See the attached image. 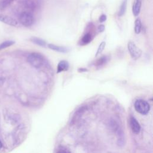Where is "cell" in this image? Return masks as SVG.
Listing matches in <instances>:
<instances>
[{
    "label": "cell",
    "mask_w": 153,
    "mask_h": 153,
    "mask_svg": "<svg viewBox=\"0 0 153 153\" xmlns=\"http://www.w3.org/2000/svg\"><path fill=\"white\" fill-rule=\"evenodd\" d=\"M27 62L34 68H40L45 62L44 57L38 53H32L27 57Z\"/></svg>",
    "instance_id": "1"
},
{
    "label": "cell",
    "mask_w": 153,
    "mask_h": 153,
    "mask_svg": "<svg viewBox=\"0 0 153 153\" xmlns=\"http://www.w3.org/2000/svg\"><path fill=\"white\" fill-rule=\"evenodd\" d=\"M134 108L138 113L145 115L149 111L150 106L146 101L142 99H138L134 103Z\"/></svg>",
    "instance_id": "2"
},
{
    "label": "cell",
    "mask_w": 153,
    "mask_h": 153,
    "mask_svg": "<svg viewBox=\"0 0 153 153\" xmlns=\"http://www.w3.org/2000/svg\"><path fill=\"white\" fill-rule=\"evenodd\" d=\"M34 17L29 12L25 11L21 13L19 17L20 22L25 26H30L34 23Z\"/></svg>",
    "instance_id": "3"
},
{
    "label": "cell",
    "mask_w": 153,
    "mask_h": 153,
    "mask_svg": "<svg viewBox=\"0 0 153 153\" xmlns=\"http://www.w3.org/2000/svg\"><path fill=\"white\" fill-rule=\"evenodd\" d=\"M127 47L130 56L133 59L137 60L141 56L142 54V50L139 48L133 42L129 41Z\"/></svg>",
    "instance_id": "4"
},
{
    "label": "cell",
    "mask_w": 153,
    "mask_h": 153,
    "mask_svg": "<svg viewBox=\"0 0 153 153\" xmlns=\"http://www.w3.org/2000/svg\"><path fill=\"white\" fill-rule=\"evenodd\" d=\"M0 21L13 26H16L18 25V22L16 19L1 14H0Z\"/></svg>",
    "instance_id": "5"
},
{
    "label": "cell",
    "mask_w": 153,
    "mask_h": 153,
    "mask_svg": "<svg viewBox=\"0 0 153 153\" xmlns=\"http://www.w3.org/2000/svg\"><path fill=\"white\" fill-rule=\"evenodd\" d=\"M130 126L132 131L135 134H138L140 130V126L138 121L133 117L130 118Z\"/></svg>",
    "instance_id": "6"
},
{
    "label": "cell",
    "mask_w": 153,
    "mask_h": 153,
    "mask_svg": "<svg viewBox=\"0 0 153 153\" xmlns=\"http://www.w3.org/2000/svg\"><path fill=\"white\" fill-rule=\"evenodd\" d=\"M69 67V63L66 60H61L57 65V72L60 73L63 71H68Z\"/></svg>",
    "instance_id": "7"
},
{
    "label": "cell",
    "mask_w": 153,
    "mask_h": 153,
    "mask_svg": "<svg viewBox=\"0 0 153 153\" xmlns=\"http://www.w3.org/2000/svg\"><path fill=\"white\" fill-rule=\"evenodd\" d=\"M142 5V0H135L133 5L132 11L134 16H138L140 13Z\"/></svg>",
    "instance_id": "8"
},
{
    "label": "cell",
    "mask_w": 153,
    "mask_h": 153,
    "mask_svg": "<svg viewBox=\"0 0 153 153\" xmlns=\"http://www.w3.org/2000/svg\"><path fill=\"white\" fill-rule=\"evenodd\" d=\"M48 47L49 48L57 51V52H60V53H66L68 52V48L66 47H62V46H58L54 44H49L48 45Z\"/></svg>",
    "instance_id": "9"
},
{
    "label": "cell",
    "mask_w": 153,
    "mask_h": 153,
    "mask_svg": "<svg viewBox=\"0 0 153 153\" xmlns=\"http://www.w3.org/2000/svg\"><path fill=\"white\" fill-rule=\"evenodd\" d=\"M30 41L33 42L34 44H36V45H38L39 46H41V47H45V45H46V42L44 40L41 39V38H36V37H32L31 39H30Z\"/></svg>",
    "instance_id": "10"
},
{
    "label": "cell",
    "mask_w": 153,
    "mask_h": 153,
    "mask_svg": "<svg viewBox=\"0 0 153 153\" xmlns=\"http://www.w3.org/2000/svg\"><path fill=\"white\" fill-rule=\"evenodd\" d=\"M92 39V36L90 33H85L81 39L82 44H87L91 42Z\"/></svg>",
    "instance_id": "11"
},
{
    "label": "cell",
    "mask_w": 153,
    "mask_h": 153,
    "mask_svg": "<svg viewBox=\"0 0 153 153\" xmlns=\"http://www.w3.org/2000/svg\"><path fill=\"white\" fill-rule=\"evenodd\" d=\"M108 60V58L107 56H102L100 58H99L95 63V65L96 66H101L104 65H105Z\"/></svg>",
    "instance_id": "12"
},
{
    "label": "cell",
    "mask_w": 153,
    "mask_h": 153,
    "mask_svg": "<svg viewBox=\"0 0 153 153\" xmlns=\"http://www.w3.org/2000/svg\"><path fill=\"white\" fill-rule=\"evenodd\" d=\"M14 42H15L12 40H7V41H5L2 42L1 44H0V51L7 48V47H8L13 45L14 44Z\"/></svg>",
    "instance_id": "13"
},
{
    "label": "cell",
    "mask_w": 153,
    "mask_h": 153,
    "mask_svg": "<svg viewBox=\"0 0 153 153\" xmlns=\"http://www.w3.org/2000/svg\"><path fill=\"white\" fill-rule=\"evenodd\" d=\"M142 29V23L140 19H137L135 21L134 32L136 33H139Z\"/></svg>",
    "instance_id": "14"
},
{
    "label": "cell",
    "mask_w": 153,
    "mask_h": 153,
    "mask_svg": "<svg viewBox=\"0 0 153 153\" xmlns=\"http://www.w3.org/2000/svg\"><path fill=\"white\" fill-rule=\"evenodd\" d=\"M126 7H127V0H125L123 1V2L122 3V4L120 7L119 14H118V15L120 16H122L125 13L126 10Z\"/></svg>",
    "instance_id": "15"
},
{
    "label": "cell",
    "mask_w": 153,
    "mask_h": 153,
    "mask_svg": "<svg viewBox=\"0 0 153 153\" xmlns=\"http://www.w3.org/2000/svg\"><path fill=\"white\" fill-rule=\"evenodd\" d=\"M105 45H106V43H105V42H104V41L102 42L100 44V45H99V47H98V48H97V52H96V56H97L100 54L102 53L103 50H104V48H105Z\"/></svg>",
    "instance_id": "16"
},
{
    "label": "cell",
    "mask_w": 153,
    "mask_h": 153,
    "mask_svg": "<svg viewBox=\"0 0 153 153\" xmlns=\"http://www.w3.org/2000/svg\"><path fill=\"white\" fill-rule=\"evenodd\" d=\"M13 1V0H3V1H2L0 2V8H5L7 5H8Z\"/></svg>",
    "instance_id": "17"
},
{
    "label": "cell",
    "mask_w": 153,
    "mask_h": 153,
    "mask_svg": "<svg viewBox=\"0 0 153 153\" xmlns=\"http://www.w3.org/2000/svg\"><path fill=\"white\" fill-rule=\"evenodd\" d=\"M57 153H71V152L69 151H68V149H59Z\"/></svg>",
    "instance_id": "18"
},
{
    "label": "cell",
    "mask_w": 153,
    "mask_h": 153,
    "mask_svg": "<svg viewBox=\"0 0 153 153\" xmlns=\"http://www.w3.org/2000/svg\"><path fill=\"white\" fill-rule=\"evenodd\" d=\"M106 20V16L105 14H102L99 17V22H104Z\"/></svg>",
    "instance_id": "19"
},
{
    "label": "cell",
    "mask_w": 153,
    "mask_h": 153,
    "mask_svg": "<svg viewBox=\"0 0 153 153\" xmlns=\"http://www.w3.org/2000/svg\"><path fill=\"white\" fill-rule=\"evenodd\" d=\"M105 29V26L103 25H100L98 27V30L99 32H103Z\"/></svg>",
    "instance_id": "20"
},
{
    "label": "cell",
    "mask_w": 153,
    "mask_h": 153,
    "mask_svg": "<svg viewBox=\"0 0 153 153\" xmlns=\"http://www.w3.org/2000/svg\"><path fill=\"white\" fill-rule=\"evenodd\" d=\"M1 148H2V143H1V141L0 140V149H1Z\"/></svg>",
    "instance_id": "21"
}]
</instances>
